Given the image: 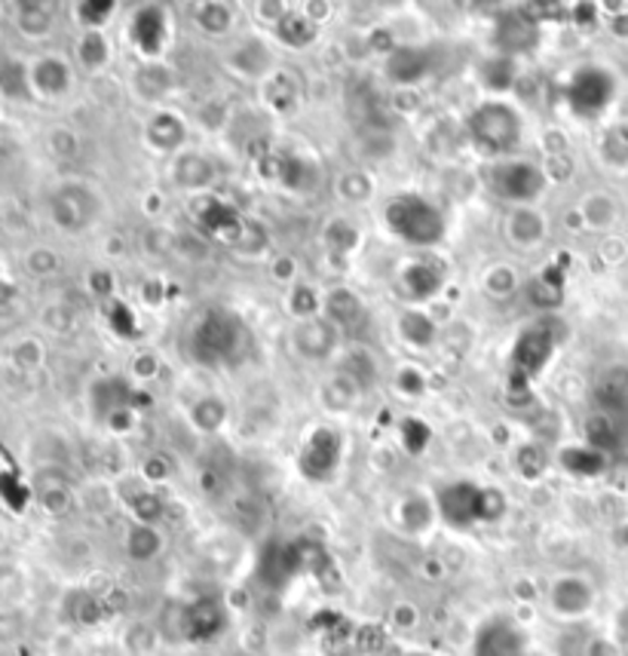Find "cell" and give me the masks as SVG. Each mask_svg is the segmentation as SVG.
Segmentation results:
<instances>
[{
	"label": "cell",
	"instance_id": "cell-1",
	"mask_svg": "<svg viewBox=\"0 0 628 656\" xmlns=\"http://www.w3.org/2000/svg\"><path fill=\"white\" fill-rule=\"evenodd\" d=\"M386 224H390L402 239L417 243V246L439 243L442 234H445L442 215L432 209L430 202L420 200V197H402V200L390 202V206H386Z\"/></svg>",
	"mask_w": 628,
	"mask_h": 656
},
{
	"label": "cell",
	"instance_id": "cell-2",
	"mask_svg": "<svg viewBox=\"0 0 628 656\" xmlns=\"http://www.w3.org/2000/svg\"><path fill=\"white\" fill-rule=\"evenodd\" d=\"M246 344V329L243 322L233 320L231 313H212L209 320L194 335V347L202 362H227L233 356H239Z\"/></svg>",
	"mask_w": 628,
	"mask_h": 656
},
{
	"label": "cell",
	"instance_id": "cell-3",
	"mask_svg": "<svg viewBox=\"0 0 628 656\" xmlns=\"http://www.w3.org/2000/svg\"><path fill=\"white\" fill-rule=\"evenodd\" d=\"M472 138L488 151H506L521 135V120L506 104H484L469 120Z\"/></svg>",
	"mask_w": 628,
	"mask_h": 656
},
{
	"label": "cell",
	"instance_id": "cell-4",
	"mask_svg": "<svg viewBox=\"0 0 628 656\" xmlns=\"http://www.w3.org/2000/svg\"><path fill=\"white\" fill-rule=\"evenodd\" d=\"M96 215V200L83 185H65L52 197V219L67 231H77Z\"/></svg>",
	"mask_w": 628,
	"mask_h": 656
},
{
	"label": "cell",
	"instance_id": "cell-5",
	"mask_svg": "<svg viewBox=\"0 0 628 656\" xmlns=\"http://www.w3.org/2000/svg\"><path fill=\"white\" fill-rule=\"evenodd\" d=\"M552 350H555V335L549 332L546 325L530 329V332H525V337L518 341V347H515L513 369L521 374V381H530L537 371L546 366Z\"/></svg>",
	"mask_w": 628,
	"mask_h": 656
},
{
	"label": "cell",
	"instance_id": "cell-6",
	"mask_svg": "<svg viewBox=\"0 0 628 656\" xmlns=\"http://www.w3.org/2000/svg\"><path fill=\"white\" fill-rule=\"evenodd\" d=\"M476 656H525V635L521 629L503 617L481 626L476 639Z\"/></svg>",
	"mask_w": 628,
	"mask_h": 656
},
{
	"label": "cell",
	"instance_id": "cell-7",
	"mask_svg": "<svg viewBox=\"0 0 628 656\" xmlns=\"http://www.w3.org/2000/svg\"><path fill=\"white\" fill-rule=\"evenodd\" d=\"M613 99V81L601 71H582L577 84L570 86V104L577 108L582 117H595L598 111H604V104Z\"/></svg>",
	"mask_w": 628,
	"mask_h": 656
},
{
	"label": "cell",
	"instance_id": "cell-8",
	"mask_svg": "<svg viewBox=\"0 0 628 656\" xmlns=\"http://www.w3.org/2000/svg\"><path fill=\"white\" fill-rule=\"evenodd\" d=\"M540 185H543L540 172L528 163H509L494 172V190L509 200H530L540 194Z\"/></svg>",
	"mask_w": 628,
	"mask_h": 656
},
{
	"label": "cell",
	"instance_id": "cell-9",
	"mask_svg": "<svg viewBox=\"0 0 628 656\" xmlns=\"http://www.w3.org/2000/svg\"><path fill=\"white\" fill-rule=\"evenodd\" d=\"M595 602V592L592 586L586 583V580H579V577H564L555 583V590H552V607L564 614V617H579V614H586L589 607Z\"/></svg>",
	"mask_w": 628,
	"mask_h": 656
},
{
	"label": "cell",
	"instance_id": "cell-10",
	"mask_svg": "<svg viewBox=\"0 0 628 656\" xmlns=\"http://www.w3.org/2000/svg\"><path fill=\"white\" fill-rule=\"evenodd\" d=\"M71 84V74H67V65L56 55H47V59H37L28 71V86L37 89L40 96H62Z\"/></svg>",
	"mask_w": 628,
	"mask_h": 656
},
{
	"label": "cell",
	"instance_id": "cell-11",
	"mask_svg": "<svg viewBox=\"0 0 628 656\" xmlns=\"http://www.w3.org/2000/svg\"><path fill=\"white\" fill-rule=\"evenodd\" d=\"M337 455H341L337 438L331 436L329 430H319L313 442H310V451L304 457V467H307L310 475L322 479V475H329V472L337 467Z\"/></svg>",
	"mask_w": 628,
	"mask_h": 656
},
{
	"label": "cell",
	"instance_id": "cell-12",
	"mask_svg": "<svg viewBox=\"0 0 628 656\" xmlns=\"http://www.w3.org/2000/svg\"><path fill=\"white\" fill-rule=\"evenodd\" d=\"M19 28L22 34H28V37H40V34L50 32L52 16L47 7H40V3H25V7H19Z\"/></svg>",
	"mask_w": 628,
	"mask_h": 656
},
{
	"label": "cell",
	"instance_id": "cell-13",
	"mask_svg": "<svg viewBox=\"0 0 628 656\" xmlns=\"http://www.w3.org/2000/svg\"><path fill=\"white\" fill-rule=\"evenodd\" d=\"M81 55H83V62H86V65H99L101 59H104V50H101L99 34H89V37L83 40Z\"/></svg>",
	"mask_w": 628,
	"mask_h": 656
},
{
	"label": "cell",
	"instance_id": "cell-14",
	"mask_svg": "<svg viewBox=\"0 0 628 656\" xmlns=\"http://www.w3.org/2000/svg\"><path fill=\"white\" fill-rule=\"evenodd\" d=\"M616 647H619V654L628 656V607L616 620Z\"/></svg>",
	"mask_w": 628,
	"mask_h": 656
},
{
	"label": "cell",
	"instance_id": "cell-15",
	"mask_svg": "<svg viewBox=\"0 0 628 656\" xmlns=\"http://www.w3.org/2000/svg\"><path fill=\"white\" fill-rule=\"evenodd\" d=\"M3 540H7V534H3V528H0V549H3Z\"/></svg>",
	"mask_w": 628,
	"mask_h": 656
}]
</instances>
